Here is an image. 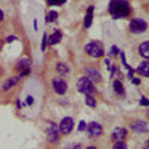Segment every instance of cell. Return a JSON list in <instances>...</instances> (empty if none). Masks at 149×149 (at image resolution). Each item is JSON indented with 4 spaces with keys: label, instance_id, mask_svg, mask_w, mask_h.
<instances>
[{
    "label": "cell",
    "instance_id": "1",
    "mask_svg": "<svg viewBox=\"0 0 149 149\" xmlns=\"http://www.w3.org/2000/svg\"><path fill=\"white\" fill-rule=\"evenodd\" d=\"M109 11L112 18L119 19V18L128 17L130 15L131 8L127 0H112L109 5Z\"/></svg>",
    "mask_w": 149,
    "mask_h": 149
},
{
    "label": "cell",
    "instance_id": "2",
    "mask_svg": "<svg viewBox=\"0 0 149 149\" xmlns=\"http://www.w3.org/2000/svg\"><path fill=\"white\" fill-rule=\"evenodd\" d=\"M77 87H78V91L80 93H84V94H92L95 92V87H94L93 82L86 77L79 79V81L77 84Z\"/></svg>",
    "mask_w": 149,
    "mask_h": 149
},
{
    "label": "cell",
    "instance_id": "3",
    "mask_svg": "<svg viewBox=\"0 0 149 149\" xmlns=\"http://www.w3.org/2000/svg\"><path fill=\"white\" fill-rule=\"evenodd\" d=\"M86 53L92 57H102L104 55V48L99 42H91L85 48Z\"/></svg>",
    "mask_w": 149,
    "mask_h": 149
},
{
    "label": "cell",
    "instance_id": "4",
    "mask_svg": "<svg viewBox=\"0 0 149 149\" xmlns=\"http://www.w3.org/2000/svg\"><path fill=\"white\" fill-rule=\"evenodd\" d=\"M47 136H48V140L52 143H57V141L60 140V128H57V125L54 122L48 123Z\"/></svg>",
    "mask_w": 149,
    "mask_h": 149
},
{
    "label": "cell",
    "instance_id": "5",
    "mask_svg": "<svg viewBox=\"0 0 149 149\" xmlns=\"http://www.w3.org/2000/svg\"><path fill=\"white\" fill-rule=\"evenodd\" d=\"M147 28H148V25L143 19L134 18L130 22V31L134 32V33H142L147 30Z\"/></svg>",
    "mask_w": 149,
    "mask_h": 149
},
{
    "label": "cell",
    "instance_id": "6",
    "mask_svg": "<svg viewBox=\"0 0 149 149\" xmlns=\"http://www.w3.org/2000/svg\"><path fill=\"white\" fill-rule=\"evenodd\" d=\"M16 70L19 73V77H26L30 73V61L28 58H22L16 66Z\"/></svg>",
    "mask_w": 149,
    "mask_h": 149
},
{
    "label": "cell",
    "instance_id": "7",
    "mask_svg": "<svg viewBox=\"0 0 149 149\" xmlns=\"http://www.w3.org/2000/svg\"><path fill=\"white\" fill-rule=\"evenodd\" d=\"M87 134L90 137H98V136H100L103 134V128L99 123L97 122H91L88 125H87Z\"/></svg>",
    "mask_w": 149,
    "mask_h": 149
},
{
    "label": "cell",
    "instance_id": "8",
    "mask_svg": "<svg viewBox=\"0 0 149 149\" xmlns=\"http://www.w3.org/2000/svg\"><path fill=\"white\" fill-rule=\"evenodd\" d=\"M130 128H131V130H134L137 134H144L148 131L147 123L144 120H141V119H136L132 123H130Z\"/></svg>",
    "mask_w": 149,
    "mask_h": 149
},
{
    "label": "cell",
    "instance_id": "9",
    "mask_svg": "<svg viewBox=\"0 0 149 149\" xmlns=\"http://www.w3.org/2000/svg\"><path fill=\"white\" fill-rule=\"evenodd\" d=\"M73 127H74V122L70 117H66L61 120L60 123V131L63 134V135H68L72 130H73Z\"/></svg>",
    "mask_w": 149,
    "mask_h": 149
},
{
    "label": "cell",
    "instance_id": "10",
    "mask_svg": "<svg viewBox=\"0 0 149 149\" xmlns=\"http://www.w3.org/2000/svg\"><path fill=\"white\" fill-rule=\"evenodd\" d=\"M53 87L57 94H65L67 91V82L61 78H55L53 80Z\"/></svg>",
    "mask_w": 149,
    "mask_h": 149
},
{
    "label": "cell",
    "instance_id": "11",
    "mask_svg": "<svg viewBox=\"0 0 149 149\" xmlns=\"http://www.w3.org/2000/svg\"><path fill=\"white\" fill-rule=\"evenodd\" d=\"M128 136V131L124 128H116L112 131V140L115 142H122L125 140V137Z\"/></svg>",
    "mask_w": 149,
    "mask_h": 149
},
{
    "label": "cell",
    "instance_id": "12",
    "mask_svg": "<svg viewBox=\"0 0 149 149\" xmlns=\"http://www.w3.org/2000/svg\"><path fill=\"white\" fill-rule=\"evenodd\" d=\"M85 74H86V78L90 79L92 82H99L102 80L100 73H99L98 70H95V69H93V68H86Z\"/></svg>",
    "mask_w": 149,
    "mask_h": 149
},
{
    "label": "cell",
    "instance_id": "13",
    "mask_svg": "<svg viewBox=\"0 0 149 149\" xmlns=\"http://www.w3.org/2000/svg\"><path fill=\"white\" fill-rule=\"evenodd\" d=\"M137 73L140 75L149 78V61H143L137 68Z\"/></svg>",
    "mask_w": 149,
    "mask_h": 149
},
{
    "label": "cell",
    "instance_id": "14",
    "mask_svg": "<svg viewBox=\"0 0 149 149\" xmlns=\"http://www.w3.org/2000/svg\"><path fill=\"white\" fill-rule=\"evenodd\" d=\"M19 79H20V77H19V75H18V77H13V78L7 79V80L4 82V85H3V90H4V91H7V90H10L11 87H13L15 85H17V84H18Z\"/></svg>",
    "mask_w": 149,
    "mask_h": 149
},
{
    "label": "cell",
    "instance_id": "15",
    "mask_svg": "<svg viewBox=\"0 0 149 149\" xmlns=\"http://www.w3.org/2000/svg\"><path fill=\"white\" fill-rule=\"evenodd\" d=\"M61 40H62V33H61L60 31H55L53 35H50V36L48 37V44H49V45L57 44Z\"/></svg>",
    "mask_w": 149,
    "mask_h": 149
},
{
    "label": "cell",
    "instance_id": "16",
    "mask_svg": "<svg viewBox=\"0 0 149 149\" xmlns=\"http://www.w3.org/2000/svg\"><path fill=\"white\" fill-rule=\"evenodd\" d=\"M139 53H140V55H141L142 57L149 60V41L143 42V43L140 45V48H139Z\"/></svg>",
    "mask_w": 149,
    "mask_h": 149
},
{
    "label": "cell",
    "instance_id": "17",
    "mask_svg": "<svg viewBox=\"0 0 149 149\" xmlns=\"http://www.w3.org/2000/svg\"><path fill=\"white\" fill-rule=\"evenodd\" d=\"M93 6H90L88 10H87V15L85 17V22H84V25L85 28H90L91 24H92V20H93Z\"/></svg>",
    "mask_w": 149,
    "mask_h": 149
},
{
    "label": "cell",
    "instance_id": "18",
    "mask_svg": "<svg viewBox=\"0 0 149 149\" xmlns=\"http://www.w3.org/2000/svg\"><path fill=\"white\" fill-rule=\"evenodd\" d=\"M56 70H57V73L60 74V75H66V74L69 72V67L66 63H57L56 65Z\"/></svg>",
    "mask_w": 149,
    "mask_h": 149
},
{
    "label": "cell",
    "instance_id": "19",
    "mask_svg": "<svg viewBox=\"0 0 149 149\" xmlns=\"http://www.w3.org/2000/svg\"><path fill=\"white\" fill-rule=\"evenodd\" d=\"M85 103H86V105L90 106V107H92V109H94V107L97 106L95 99H94L91 94H86V97H85Z\"/></svg>",
    "mask_w": 149,
    "mask_h": 149
},
{
    "label": "cell",
    "instance_id": "20",
    "mask_svg": "<svg viewBox=\"0 0 149 149\" xmlns=\"http://www.w3.org/2000/svg\"><path fill=\"white\" fill-rule=\"evenodd\" d=\"M113 90H115V92H116L117 94H124V87H123L122 82L118 81V80H116V81L113 82Z\"/></svg>",
    "mask_w": 149,
    "mask_h": 149
},
{
    "label": "cell",
    "instance_id": "21",
    "mask_svg": "<svg viewBox=\"0 0 149 149\" xmlns=\"http://www.w3.org/2000/svg\"><path fill=\"white\" fill-rule=\"evenodd\" d=\"M57 12H55V11H50L49 13L47 15V22H54V20H56V18H57Z\"/></svg>",
    "mask_w": 149,
    "mask_h": 149
},
{
    "label": "cell",
    "instance_id": "22",
    "mask_svg": "<svg viewBox=\"0 0 149 149\" xmlns=\"http://www.w3.org/2000/svg\"><path fill=\"white\" fill-rule=\"evenodd\" d=\"M66 1L67 0H47L48 5H50V6H53V5H62V4H65Z\"/></svg>",
    "mask_w": 149,
    "mask_h": 149
},
{
    "label": "cell",
    "instance_id": "23",
    "mask_svg": "<svg viewBox=\"0 0 149 149\" xmlns=\"http://www.w3.org/2000/svg\"><path fill=\"white\" fill-rule=\"evenodd\" d=\"M112 149H128V147H127L125 143L122 141V142H116V143L113 144Z\"/></svg>",
    "mask_w": 149,
    "mask_h": 149
},
{
    "label": "cell",
    "instance_id": "24",
    "mask_svg": "<svg viewBox=\"0 0 149 149\" xmlns=\"http://www.w3.org/2000/svg\"><path fill=\"white\" fill-rule=\"evenodd\" d=\"M86 129H87V124H86L84 120H81L80 124H79V127H78V130H79V131H84V130H86Z\"/></svg>",
    "mask_w": 149,
    "mask_h": 149
},
{
    "label": "cell",
    "instance_id": "25",
    "mask_svg": "<svg viewBox=\"0 0 149 149\" xmlns=\"http://www.w3.org/2000/svg\"><path fill=\"white\" fill-rule=\"evenodd\" d=\"M140 104L141 105H143V106H148L149 105V99H147V98H141V100H140Z\"/></svg>",
    "mask_w": 149,
    "mask_h": 149
},
{
    "label": "cell",
    "instance_id": "26",
    "mask_svg": "<svg viewBox=\"0 0 149 149\" xmlns=\"http://www.w3.org/2000/svg\"><path fill=\"white\" fill-rule=\"evenodd\" d=\"M47 38H48V37H47V35L44 33V35H43V41H42V50H43V52L45 50V47H47Z\"/></svg>",
    "mask_w": 149,
    "mask_h": 149
},
{
    "label": "cell",
    "instance_id": "27",
    "mask_svg": "<svg viewBox=\"0 0 149 149\" xmlns=\"http://www.w3.org/2000/svg\"><path fill=\"white\" fill-rule=\"evenodd\" d=\"M16 40H17L16 36H8V37H7V42H8V43L13 42V41H16Z\"/></svg>",
    "mask_w": 149,
    "mask_h": 149
},
{
    "label": "cell",
    "instance_id": "28",
    "mask_svg": "<svg viewBox=\"0 0 149 149\" xmlns=\"http://www.w3.org/2000/svg\"><path fill=\"white\" fill-rule=\"evenodd\" d=\"M67 149H81V147L79 144H73V146L67 147Z\"/></svg>",
    "mask_w": 149,
    "mask_h": 149
},
{
    "label": "cell",
    "instance_id": "29",
    "mask_svg": "<svg viewBox=\"0 0 149 149\" xmlns=\"http://www.w3.org/2000/svg\"><path fill=\"white\" fill-rule=\"evenodd\" d=\"M32 103H33V98H32V97H29V98L26 99V104H28V105H32Z\"/></svg>",
    "mask_w": 149,
    "mask_h": 149
},
{
    "label": "cell",
    "instance_id": "30",
    "mask_svg": "<svg viewBox=\"0 0 149 149\" xmlns=\"http://www.w3.org/2000/svg\"><path fill=\"white\" fill-rule=\"evenodd\" d=\"M118 53H119L118 48H117L116 45H113V47H112V54H115V55H116V54H118Z\"/></svg>",
    "mask_w": 149,
    "mask_h": 149
},
{
    "label": "cell",
    "instance_id": "31",
    "mask_svg": "<svg viewBox=\"0 0 149 149\" xmlns=\"http://www.w3.org/2000/svg\"><path fill=\"white\" fill-rule=\"evenodd\" d=\"M132 82H134L135 85H140L141 80H140V79H137V78H134V79H132Z\"/></svg>",
    "mask_w": 149,
    "mask_h": 149
},
{
    "label": "cell",
    "instance_id": "32",
    "mask_svg": "<svg viewBox=\"0 0 149 149\" xmlns=\"http://www.w3.org/2000/svg\"><path fill=\"white\" fill-rule=\"evenodd\" d=\"M4 19V12L1 11V10H0V22H1Z\"/></svg>",
    "mask_w": 149,
    "mask_h": 149
},
{
    "label": "cell",
    "instance_id": "33",
    "mask_svg": "<svg viewBox=\"0 0 149 149\" xmlns=\"http://www.w3.org/2000/svg\"><path fill=\"white\" fill-rule=\"evenodd\" d=\"M33 28H35V30H37V20L36 19L33 20Z\"/></svg>",
    "mask_w": 149,
    "mask_h": 149
},
{
    "label": "cell",
    "instance_id": "34",
    "mask_svg": "<svg viewBox=\"0 0 149 149\" xmlns=\"http://www.w3.org/2000/svg\"><path fill=\"white\" fill-rule=\"evenodd\" d=\"M147 149H149V140H148V142H147Z\"/></svg>",
    "mask_w": 149,
    "mask_h": 149
},
{
    "label": "cell",
    "instance_id": "35",
    "mask_svg": "<svg viewBox=\"0 0 149 149\" xmlns=\"http://www.w3.org/2000/svg\"><path fill=\"white\" fill-rule=\"evenodd\" d=\"M87 149H97V148H94V147H88Z\"/></svg>",
    "mask_w": 149,
    "mask_h": 149
},
{
    "label": "cell",
    "instance_id": "36",
    "mask_svg": "<svg viewBox=\"0 0 149 149\" xmlns=\"http://www.w3.org/2000/svg\"><path fill=\"white\" fill-rule=\"evenodd\" d=\"M3 73V69H1V67H0V74H1Z\"/></svg>",
    "mask_w": 149,
    "mask_h": 149
}]
</instances>
